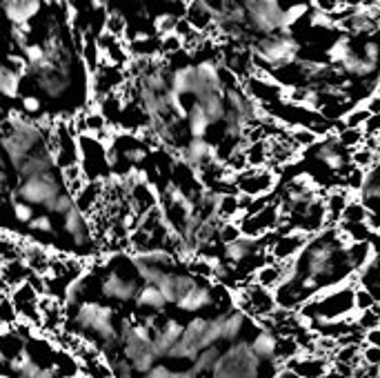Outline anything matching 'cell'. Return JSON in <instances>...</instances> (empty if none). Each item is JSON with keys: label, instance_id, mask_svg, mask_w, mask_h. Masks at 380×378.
<instances>
[{"label": "cell", "instance_id": "b9f144b4", "mask_svg": "<svg viewBox=\"0 0 380 378\" xmlns=\"http://www.w3.org/2000/svg\"><path fill=\"white\" fill-rule=\"evenodd\" d=\"M258 3H263V5H280V0H258Z\"/></svg>", "mask_w": 380, "mask_h": 378}, {"label": "cell", "instance_id": "5bb4252c", "mask_svg": "<svg viewBox=\"0 0 380 378\" xmlns=\"http://www.w3.org/2000/svg\"><path fill=\"white\" fill-rule=\"evenodd\" d=\"M240 216H243V214H240L238 192L218 194V198H216V218H218V221L232 223V221H238Z\"/></svg>", "mask_w": 380, "mask_h": 378}, {"label": "cell", "instance_id": "2e32d148", "mask_svg": "<svg viewBox=\"0 0 380 378\" xmlns=\"http://www.w3.org/2000/svg\"><path fill=\"white\" fill-rule=\"evenodd\" d=\"M20 81H23V76L0 65V98H9V101L20 98Z\"/></svg>", "mask_w": 380, "mask_h": 378}, {"label": "cell", "instance_id": "8d00e7d4", "mask_svg": "<svg viewBox=\"0 0 380 378\" xmlns=\"http://www.w3.org/2000/svg\"><path fill=\"white\" fill-rule=\"evenodd\" d=\"M363 343H365V345L380 347V327H376V330L365 332V334H363Z\"/></svg>", "mask_w": 380, "mask_h": 378}, {"label": "cell", "instance_id": "5b68a950", "mask_svg": "<svg viewBox=\"0 0 380 378\" xmlns=\"http://www.w3.org/2000/svg\"><path fill=\"white\" fill-rule=\"evenodd\" d=\"M278 181V172L276 169H245L243 174H236L234 176V185H236V192L238 194H245V196H252V198H260V196H272L274 187Z\"/></svg>", "mask_w": 380, "mask_h": 378}, {"label": "cell", "instance_id": "d4e9b609", "mask_svg": "<svg viewBox=\"0 0 380 378\" xmlns=\"http://www.w3.org/2000/svg\"><path fill=\"white\" fill-rule=\"evenodd\" d=\"M103 29H105V34L118 38V41H123L125 34H127V21H125V16L118 14V12H109L105 16V21H103Z\"/></svg>", "mask_w": 380, "mask_h": 378}, {"label": "cell", "instance_id": "8992f818", "mask_svg": "<svg viewBox=\"0 0 380 378\" xmlns=\"http://www.w3.org/2000/svg\"><path fill=\"white\" fill-rule=\"evenodd\" d=\"M60 232L67 236L72 250L78 254H89L94 250V236L89 230V221L85 218V212L80 207H74L63 221H60Z\"/></svg>", "mask_w": 380, "mask_h": 378}, {"label": "cell", "instance_id": "ffe728a7", "mask_svg": "<svg viewBox=\"0 0 380 378\" xmlns=\"http://www.w3.org/2000/svg\"><path fill=\"white\" fill-rule=\"evenodd\" d=\"M289 141H292V145L298 149H312L318 145L320 136L316 132H312L309 127L305 125H296V127H289Z\"/></svg>", "mask_w": 380, "mask_h": 378}, {"label": "cell", "instance_id": "52a82bcc", "mask_svg": "<svg viewBox=\"0 0 380 378\" xmlns=\"http://www.w3.org/2000/svg\"><path fill=\"white\" fill-rule=\"evenodd\" d=\"M309 238L303 232H289V234H269L267 236V254L278 263H294L305 250Z\"/></svg>", "mask_w": 380, "mask_h": 378}, {"label": "cell", "instance_id": "30bf717a", "mask_svg": "<svg viewBox=\"0 0 380 378\" xmlns=\"http://www.w3.org/2000/svg\"><path fill=\"white\" fill-rule=\"evenodd\" d=\"M289 272H292V263H278V261H267L260 265L252 276V283L265 287L269 292H276L280 285L287 281Z\"/></svg>", "mask_w": 380, "mask_h": 378}, {"label": "cell", "instance_id": "74e56055", "mask_svg": "<svg viewBox=\"0 0 380 378\" xmlns=\"http://www.w3.org/2000/svg\"><path fill=\"white\" fill-rule=\"evenodd\" d=\"M92 3V7H94V12H98V14H109V7H112V3L114 0H89Z\"/></svg>", "mask_w": 380, "mask_h": 378}, {"label": "cell", "instance_id": "e575fe53", "mask_svg": "<svg viewBox=\"0 0 380 378\" xmlns=\"http://www.w3.org/2000/svg\"><path fill=\"white\" fill-rule=\"evenodd\" d=\"M363 107H365L372 116H378V114H380V92H376V94L369 96L367 101L363 103Z\"/></svg>", "mask_w": 380, "mask_h": 378}, {"label": "cell", "instance_id": "7bdbcfd3", "mask_svg": "<svg viewBox=\"0 0 380 378\" xmlns=\"http://www.w3.org/2000/svg\"><path fill=\"white\" fill-rule=\"evenodd\" d=\"M0 52H3V45H0Z\"/></svg>", "mask_w": 380, "mask_h": 378}, {"label": "cell", "instance_id": "4316f807", "mask_svg": "<svg viewBox=\"0 0 380 378\" xmlns=\"http://www.w3.org/2000/svg\"><path fill=\"white\" fill-rule=\"evenodd\" d=\"M369 116H372V114H369L363 105H356V107H352L343 116V121H340V123H343V127H349V129H363L365 123L369 121Z\"/></svg>", "mask_w": 380, "mask_h": 378}, {"label": "cell", "instance_id": "484cf974", "mask_svg": "<svg viewBox=\"0 0 380 378\" xmlns=\"http://www.w3.org/2000/svg\"><path fill=\"white\" fill-rule=\"evenodd\" d=\"M376 296L367 290V287H363L360 283H356L354 287V307H356V312L358 314H363V312H369V310H374L376 307Z\"/></svg>", "mask_w": 380, "mask_h": 378}, {"label": "cell", "instance_id": "cb8c5ba5", "mask_svg": "<svg viewBox=\"0 0 380 378\" xmlns=\"http://www.w3.org/2000/svg\"><path fill=\"white\" fill-rule=\"evenodd\" d=\"M243 232H240V225L236 221L232 223H220L218 227V234H216V241L223 245V247H232L238 241H243Z\"/></svg>", "mask_w": 380, "mask_h": 378}, {"label": "cell", "instance_id": "60d3db41", "mask_svg": "<svg viewBox=\"0 0 380 378\" xmlns=\"http://www.w3.org/2000/svg\"><path fill=\"white\" fill-rule=\"evenodd\" d=\"M374 143H376V145H374V152H376V154H378V158H380V134L374 138Z\"/></svg>", "mask_w": 380, "mask_h": 378}, {"label": "cell", "instance_id": "d6986e66", "mask_svg": "<svg viewBox=\"0 0 380 378\" xmlns=\"http://www.w3.org/2000/svg\"><path fill=\"white\" fill-rule=\"evenodd\" d=\"M336 138H338V143L343 145L349 154L354 152V149L358 147H363L365 145V132L363 129H349V127H343V123L338 121V127H336Z\"/></svg>", "mask_w": 380, "mask_h": 378}, {"label": "cell", "instance_id": "f35d334b", "mask_svg": "<svg viewBox=\"0 0 380 378\" xmlns=\"http://www.w3.org/2000/svg\"><path fill=\"white\" fill-rule=\"evenodd\" d=\"M274 378H300V376L294 370H289V367H280Z\"/></svg>", "mask_w": 380, "mask_h": 378}, {"label": "cell", "instance_id": "9c48e42d", "mask_svg": "<svg viewBox=\"0 0 380 378\" xmlns=\"http://www.w3.org/2000/svg\"><path fill=\"white\" fill-rule=\"evenodd\" d=\"M43 9V0H0V12L14 27H27Z\"/></svg>", "mask_w": 380, "mask_h": 378}, {"label": "cell", "instance_id": "7a4b0ae2", "mask_svg": "<svg viewBox=\"0 0 380 378\" xmlns=\"http://www.w3.org/2000/svg\"><path fill=\"white\" fill-rule=\"evenodd\" d=\"M252 63L258 72L276 74L280 69L292 67L298 63V56L303 52V45L292 34H272V36H258L252 41Z\"/></svg>", "mask_w": 380, "mask_h": 378}, {"label": "cell", "instance_id": "277c9868", "mask_svg": "<svg viewBox=\"0 0 380 378\" xmlns=\"http://www.w3.org/2000/svg\"><path fill=\"white\" fill-rule=\"evenodd\" d=\"M143 285L145 283L143 278L138 276V272L129 274L127 270H120L116 265L107 267L105 274L100 276V294H103L107 303H114V305L136 303Z\"/></svg>", "mask_w": 380, "mask_h": 378}, {"label": "cell", "instance_id": "ac0fdd59", "mask_svg": "<svg viewBox=\"0 0 380 378\" xmlns=\"http://www.w3.org/2000/svg\"><path fill=\"white\" fill-rule=\"evenodd\" d=\"M56 232H58V227H56L54 216H49L45 212L38 214L25 230L27 236H38V238H52V236H56Z\"/></svg>", "mask_w": 380, "mask_h": 378}, {"label": "cell", "instance_id": "3957f363", "mask_svg": "<svg viewBox=\"0 0 380 378\" xmlns=\"http://www.w3.org/2000/svg\"><path fill=\"white\" fill-rule=\"evenodd\" d=\"M358 283V274L354 278V285L343 283L338 287H332V290L320 292L318 296H314L312 301L305 303L298 310V316L303 318L305 325L312 321H343V318H349L354 312V287Z\"/></svg>", "mask_w": 380, "mask_h": 378}, {"label": "cell", "instance_id": "ba28073f", "mask_svg": "<svg viewBox=\"0 0 380 378\" xmlns=\"http://www.w3.org/2000/svg\"><path fill=\"white\" fill-rule=\"evenodd\" d=\"M280 207H278V201L267 205L263 212H258L254 216H240L238 218V225H240V232H243L245 238H252V241H258V238H263L267 234H274L280 225Z\"/></svg>", "mask_w": 380, "mask_h": 378}, {"label": "cell", "instance_id": "7c38bea8", "mask_svg": "<svg viewBox=\"0 0 380 378\" xmlns=\"http://www.w3.org/2000/svg\"><path fill=\"white\" fill-rule=\"evenodd\" d=\"M349 198H352V194H349L345 187H334L323 196L325 210H327V227L340 225V218H343V212L349 203Z\"/></svg>", "mask_w": 380, "mask_h": 378}, {"label": "cell", "instance_id": "6da1fadb", "mask_svg": "<svg viewBox=\"0 0 380 378\" xmlns=\"http://www.w3.org/2000/svg\"><path fill=\"white\" fill-rule=\"evenodd\" d=\"M67 192H72L67 185V178L63 174V169L56 167V169H49V172L20 178L16 187L12 189V194H9V198H18V201H25L32 207H36L38 212L49 214L58 198Z\"/></svg>", "mask_w": 380, "mask_h": 378}, {"label": "cell", "instance_id": "8fae6325", "mask_svg": "<svg viewBox=\"0 0 380 378\" xmlns=\"http://www.w3.org/2000/svg\"><path fill=\"white\" fill-rule=\"evenodd\" d=\"M283 367L294 370L300 378H323L329 367H332V361L320 358L316 354H300L298 358H292V361L285 363Z\"/></svg>", "mask_w": 380, "mask_h": 378}, {"label": "cell", "instance_id": "4dcf8cb0", "mask_svg": "<svg viewBox=\"0 0 380 378\" xmlns=\"http://www.w3.org/2000/svg\"><path fill=\"white\" fill-rule=\"evenodd\" d=\"M356 327L360 332H369V330H376V327H380V316L374 312V310H369V312H363V314H358L356 316Z\"/></svg>", "mask_w": 380, "mask_h": 378}, {"label": "cell", "instance_id": "d590c367", "mask_svg": "<svg viewBox=\"0 0 380 378\" xmlns=\"http://www.w3.org/2000/svg\"><path fill=\"white\" fill-rule=\"evenodd\" d=\"M332 370H334V372H338L343 378H354L356 367L347 365V363H340V361H332Z\"/></svg>", "mask_w": 380, "mask_h": 378}, {"label": "cell", "instance_id": "e0dca14e", "mask_svg": "<svg viewBox=\"0 0 380 378\" xmlns=\"http://www.w3.org/2000/svg\"><path fill=\"white\" fill-rule=\"evenodd\" d=\"M369 223V210L360 198H349V203L340 218V225H363Z\"/></svg>", "mask_w": 380, "mask_h": 378}, {"label": "cell", "instance_id": "ab89813d", "mask_svg": "<svg viewBox=\"0 0 380 378\" xmlns=\"http://www.w3.org/2000/svg\"><path fill=\"white\" fill-rule=\"evenodd\" d=\"M323 378H343V376H340L338 372H334V370H332V367H329V370H327V374H325Z\"/></svg>", "mask_w": 380, "mask_h": 378}, {"label": "cell", "instance_id": "603a6c76", "mask_svg": "<svg viewBox=\"0 0 380 378\" xmlns=\"http://www.w3.org/2000/svg\"><path fill=\"white\" fill-rule=\"evenodd\" d=\"M349 161H352L354 167L363 169V172H369V169H372L380 158H378V154L374 152V149H369L367 145H363V147H358V149H354L352 154H349Z\"/></svg>", "mask_w": 380, "mask_h": 378}, {"label": "cell", "instance_id": "4fadbf2b", "mask_svg": "<svg viewBox=\"0 0 380 378\" xmlns=\"http://www.w3.org/2000/svg\"><path fill=\"white\" fill-rule=\"evenodd\" d=\"M345 252H347V261H349V265H352L354 274L363 272L365 267L372 263V258L376 256L374 245L369 241H365V243H347Z\"/></svg>", "mask_w": 380, "mask_h": 378}, {"label": "cell", "instance_id": "f1b7e54d", "mask_svg": "<svg viewBox=\"0 0 380 378\" xmlns=\"http://www.w3.org/2000/svg\"><path fill=\"white\" fill-rule=\"evenodd\" d=\"M229 172H232L234 176L236 174H243L245 169H249V163H247V154H245V147H236L232 154H229L225 158V163H223Z\"/></svg>", "mask_w": 380, "mask_h": 378}, {"label": "cell", "instance_id": "7402d4cb", "mask_svg": "<svg viewBox=\"0 0 380 378\" xmlns=\"http://www.w3.org/2000/svg\"><path fill=\"white\" fill-rule=\"evenodd\" d=\"M180 18H183V16L172 14V12H160V14L154 18V21H152V27H154L156 36H158V38H165V36H169V34H174Z\"/></svg>", "mask_w": 380, "mask_h": 378}, {"label": "cell", "instance_id": "9a60e30c", "mask_svg": "<svg viewBox=\"0 0 380 378\" xmlns=\"http://www.w3.org/2000/svg\"><path fill=\"white\" fill-rule=\"evenodd\" d=\"M300 354H303V347L298 345L294 336H274V361L285 365Z\"/></svg>", "mask_w": 380, "mask_h": 378}, {"label": "cell", "instance_id": "f546056e", "mask_svg": "<svg viewBox=\"0 0 380 378\" xmlns=\"http://www.w3.org/2000/svg\"><path fill=\"white\" fill-rule=\"evenodd\" d=\"M180 52H185V43L183 38L176 36V34H169L165 38H160V54L165 56H176Z\"/></svg>", "mask_w": 380, "mask_h": 378}, {"label": "cell", "instance_id": "44dd1931", "mask_svg": "<svg viewBox=\"0 0 380 378\" xmlns=\"http://www.w3.org/2000/svg\"><path fill=\"white\" fill-rule=\"evenodd\" d=\"M245 154H247V163L252 169L269 167V145H267V141L245 145Z\"/></svg>", "mask_w": 380, "mask_h": 378}, {"label": "cell", "instance_id": "1f68e13d", "mask_svg": "<svg viewBox=\"0 0 380 378\" xmlns=\"http://www.w3.org/2000/svg\"><path fill=\"white\" fill-rule=\"evenodd\" d=\"M20 107H23V114L29 118V116L40 114L43 103H40V98H36V96H23V98H20Z\"/></svg>", "mask_w": 380, "mask_h": 378}, {"label": "cell", "instance_id": "d6a6232c", "mask_svg": "<svg viewBox=\"0 0 380 378\" xmlns=\"http://www.w3.org/2000/svg\"><path fill=\"white\" fill-rule=\"evenodd\" d=\"M360 356H363V365H367V367H380V347L365 345L363 352H360Z\"/></svg>", "mask_w": 380, "mask_h": 378}, {"label": "cell", "instance_id": "836d02e7", "mask_svg": "<svg viewBox=\"0 0 380 378\" xmlns=\"http://www.w3.org/2000/svg\"><path fill=\"white\" fill-rule=\"evenodd\" d=\"M365 138H376L380 134V114L378 116H369V121L363 127Z\"/></svg>", "mask_w": 380, "mask_h": 378}, {"label": "cell", "instance_id": "83f0119b", "mask_svg": "<svg viewBox=\"0 0 380 378\" xmlns=\"http://www.w3.org/2000/svg\"><path fill=\"white\" fill-rule=\"evenodd\" d=\"M365 181H367V172H363V169H358V167H352V172L340 181V185H343L349 194H360L365 187Z\"/></svg>", "mask_w": 380, "mask_h": 378}]
</instances>
